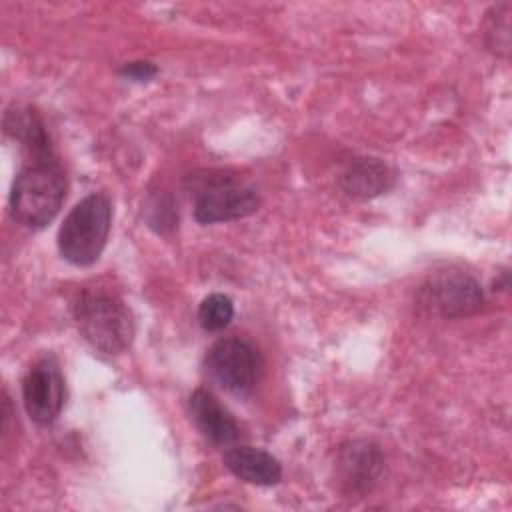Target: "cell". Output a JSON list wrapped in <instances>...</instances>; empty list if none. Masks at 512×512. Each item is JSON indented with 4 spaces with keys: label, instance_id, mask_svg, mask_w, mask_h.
<instances>
[{
    "label": "cell",
    "instance_id": "6da1fadb",
    "mask_svg": "<svg viewBox=\"0 0 512 512\" xmlns=\"http://www.w3.org/2000/svg\"><path fill=\"white\" fill-rule=\"evenodd\" d=\"M66 196V176L54 156L28 158L14 178L8 208L16 222L42 228L54 220Z\"/></svg>",
    "mask_w": 512,
    "mask_h": 512
},
{
    "label": "cell",
    "instance_id": "7a4b0ae2",
    "mask_svg": "<svg viewBox=\"0 0 512 512\" xmlns=\"http://www.w3.org/2000/svg\"><path fill=\"white\" fill-rule=\"evenodd\" d=\"M82 338L98 352L120 354L134 338V320L126 304L104 290H82L72 306Z\"/></svg>",
    "mask_w": 512,
    "mask_h": 512
},
{
    "label": "cell",
    "instance_id": "3957f363",
    "mask_svg": "<svg viewBox=\"0 0 512 512\" xmlns=\"http://www.w3.org/2000/svg\"><path fill=\"white\" fill-rule=\"evenodd\" d=\"M112 202L106 194L94 192L82 198L64 218L58 230V250L74 266L94 264L108 240Z\"/></svg>",
    "mask_w": 512,
    "mask_h": 512
},
{
    "label": "cell",
    "instance_id": "277c9868",
    "mask_svg": "<svg viewBox=\"0 0 512 512\" xmlns=\"http://www.w3.org/2000/svg\"><path fill=\"white\" fill-rule=\"evenodd\" d=\"M258 206V192L230 172L218 170L194 178V218L200 224L246 218Z\"/></svg>",
    "mask_w": 512,
    "mask_h": 512
},
{
    "label": "cell",
    "instance_id": "5b68a950",
    "mask_svg": "<svg viewBox=\"0 0 512 512\" xmlns=\"http://www.w3.org/2000/svg\"><path fill=\"white\" fill-rule=\"evenodd\" d=\"M208 378L234 396H248L258 386L264 362L258 348L238 336L216 340L204 358Z\"/></svg>",
    "mask_w": 512,
    "mask_h": 512
},
{
    "label": "cell",
    "instance_id": "8992f818",
    "mask_svg": "<svg viewBox=\"0 0 512 512\" xmlns=\"http://www.w3.org/2000/svg\"><path fill=\"white\" fill-rule=\"evenodd\" d=\"M484 292L464 272H442L420 290V304L442 318H460L480 310Z\"/></svg>",
    "mask_w": 512,
    "mask_h": 512
},
{
    "label": "cell",
    "instance_id": "52a82bcc",
    "mask_svg": "<svg viewBox=\"0 0 512 512\" xmlns=\"http://www.w3.org/2000/svg\"><path fill=\"white\" fill-rule=\"evenodd\" d=\"M66 386L52 358L38 360L22 380V402L26 414L42 426L52 424L64 408Z\"/></svg>",
    "mask_w": 512,
    "mask_h": 512
},
{
    "label": "cell",
    "instance_id": "ba28073f",
    "mask_svg": "<svg viewBox=\"0 0 512 512\" xmlns=\"http://www.w3.org/2000/svg\"><path fill=\"white\" fill-rule=\"evenodd\" d=\"M384 458L370 440H350L338 448L336 474L348 492L368 490L382 474Z\"/></svg>",
    "mask_w": 512,
    "mask_h": 512
},
{
    "label": "cell",
    "instance_id": "9c48e42d",
    "mask_svg": "<svg viewBox=\"0 0 512 512\" xmlns=\"http://www.w3.org/2000/svg\"><path fill=\"white\" fill-rule=\"evenodd\" d=\"M188 406L198 430L212 444L226 446V444H234L240 438L242 432L238 422L230 416L228 410H224V406L208 390L204 388L194 390Z\"/></svg>",
    "mask_w": 512,
    "mask_h": 512
},
{
    "label": "cell",
    "instance_id": "30bf717a",
    "mask_svg": "<svg viewBox=\"0 0 512 512\" xmlns=\"http://www.w3.org/2000/svg\"><path fill=\"white\" fill-rule=\"evenodd\" d=\"M338 184L348 198L370 200L394 184V174L378 158H354L340 174Z\"/></svg>",
    "mask_w": 512,
    "mask_h": 512
},
{
    "label": "cell",
    "instance_id": "8fae6325",
    "mask_svg": "<svg viewBox=\"0 0 512 512\" xmlns=\"http://www.w3.org/2000/svg\"><path fill=\"white\" fill-rule=\"evenodd\" d=\"M224 466L240 480L256 486H274L282 478L280 462L262 448L234 446L222 456Z\"/></svg>",
    "mask_w": 512,
    "mask_h": 512
},
{
    "label": "cell",
    "instance_id": "7c38bea8",
    "mask_svg": "<svg viewBox=\"0 0 512 512\" xmlns=\"http://www.w3.org/2000/svg\"><path fill=\"white\" fill-rule=\"evenodd\" d=\"M510 2H500L486 12V40L488 46L502 56L510 52Z\"/></svg>",
    "mask_w": 512,
    "mask_h": 512
},
{
    "label": "cell",
    "instance_id": "4fadbf2b",
    "mask_svg": "<svg viewBox=\"0 0 512 512\" xmlns=\"http://www.w3.org/2000/svg\"><path fill=\"white\" fill-rule=\"evenodd\" d=\"M234 318V304L226 294L214 292L206 296L198 306V322L208 332H218Z\"/></svg>",
    "mask_w": 512,
    "mask_h": 512
},
{
    "label": "cell",
    "instance_id": "5bb4252c",
    "mask_svg": "<svg viewBox=\"0 0 512 512\" xmlns=\"http://www.w3.org/2000/svg\"><path fill=\"white\" fill-rule=\"evenodd\" d=\"M158 72V68L148 62V60H136V62H126L122 68H120V76L124 78H130V80H136V82H146L150 78H154Z\"/></svg>",
    "mask_w": 512,
    "mask_h": 512
}]
</instances>
